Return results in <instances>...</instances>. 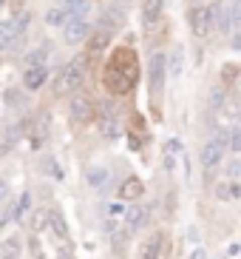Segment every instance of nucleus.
<instances>
[{"mask_svg":"<svg viewBox=\"0 0 241 259\" xmlns=\"http://www.w3.org/2000/svg\"><path fill=\"white\" fill-rule=\"evenodd\" d=\"M221 77H224V83H233L235 80V66H224V74Z\"/></svg>","mask_w":241,"mask_h":259,"instance_id":"32","label":"nucleus"},{"mask_svg":"<svg viewBox=\"0 0 241 259\" xmlns=\"http://www.w3.org/2000/svg\"><path fill=\"white\" fill-rule=\"evenodd\" d=\"M108 177H111V174H108V168H102V165H94V168H88V185H91V188H105V185H108Z\"/></svg>","mask_w":241,"mask_h":259,"instance_id":"17","label":"nucleus"},{"mask_svg":"<svg viewBox=\"0 0 241 259\" xmlns=\"http://www.w3.org/2000/svg\"><path fill=\"white\" fill-rule=\"evenodd\" d=\"M165 12V0H145L142 3V23L145 29H153L159 23V17Z\"/></svg>","mask_w":241,"mask_h":259,"instance_id":"11","label":"nucleus"},{"mask_svg":"<svg viewBox=\"0 0 241 259\" xmlns=\"http://www.w3.org/2000/svg\"><path fill=\"white\" fill-rule=\"evenodd\" d=\"M9 197V183H6V177H0V202Z\"/></svg>","mask_w":241,"mask_h":259,"instance_id":"33","label":"nucleus"},{"mask_svg":"<svg viewBox=\"0 0 241 259\" xmlns=\"http://www.w3.org/2000/svg\"><path fill=\"white\" fill-rule=\"evenodd\" d=\"M190 26H193V34L196 37H207L216 23H213V6H196L190 12Z\"/></svg>","mask_w":241,"mask_h":259,"instance_id":"4","label":"nucleus"},{"mask_svg":"<svg viewBox=\"0 0 241 259\" xmlns=\"http://www.w3.org/2000/svg\"><path fill=\"white\" fill-rule=\"evenodd\" d=\"M230 6V17H233V26H241V0H233L227 3Z\"/></svg>","mask_w":241,"mask_h":259,"instance_id":"27","label":"nucleus"},{"mask_svg":"<svg viewBox=\"0 0 241 259\" xmlns=\"http://www.w3.org/2000/svg\"><path fill=\"white\" fill-rule=\"evenodd\" d=\"M99 131H102L108 140H113L119 134V117L113 114V108L108 106V103L102 106V111H99Z\"/></svg>","mask_w":241,"mask_h":259,"instance_id":"8","label":"nucleus"},{"mask_svg":"<svg viewBox=\"0 0 241 259\" xmlns=\"http://www.w3.org/2000/svg\"><path fill=\"white\" fill-rule=\"evenodd\" d=\"M221 259H227V256H221Z\"/></svg>","mask_w":241,"mask_h":259,"instance_id":"39","label":"nucleus"},{"mask_svg":"<svg viewBox=\"0 0 241 259\" xmlns=\"http://www.w3.org/2000/svg\"><path fill=\"white\" fill-rule=\"evenodd\" d=\"M45 80H48V69H45V63H40V66H29V69L23 71V85H26L29 92H37Z\"/></svg>","mask_w":241,"mask_h":259,"instance_id":"7","label":"nucleus"},{"mask_svg":"<svg viewBox=\"0 0 241 259\" xmlns=\"http://www.w3.org/2000/svg\"><path fill=\"white\" fill-rule=\"evenodd\" d=\"M165 251V236L162 234H151L148 236V242L142 245V259H159Z\"/></svg>","mask_w":241,"mask_h":259,"instance_id":"15","label":"nucleus"},{"mask_svg":"<svg viewBox=\"0 0 241 259\" xmlns=\"http://www.w3.org/2000/svg\"><path fill=\"white\" fill-rule=\"evenodd\" d=\"M68 114H71V120H74V122L85 125V122L94 120V106H91V100L85 97V94H74L71 103H68Z\"/></svg>","mask_w":241,"mask_h":259,"instance_id":"5","label":"nucleus"},{"mask_svg":"<svg viewBox=\"0 0 241 259\" xmlns=\"http://www.w3.org/2000/svg\"><path fill=\"white\" fill-rule=\"evenodd\" d=\"M91 34V23L85 17H68V23L63 26V40L68 46H80L83 40H88Z\"/></svg>","mask_w":241,"mask_h":259,"instance_id":"3","label":"nucleus"},{"mask_svg":"<svg viewBox=\"0 0 241 259\" xmlns=\"http://www.w3.org/2000/svg\"><path fill=\"white\" fill-rule=\"evenodd\" d=\"M45 137H48V114H37L34 120H31V125H29V143H31V148H40V145L45 143Z\"/></svg>","mask_w":241,"mask_h":259,"instance_id":"6","label":"nucleus"},{"mask_svg":"<svg viewBox=\"0 0 241 259\" xmlns=\"http://www.w3.org/2000/svg\"><path fill=\"white\" fill-rule=\"evenodd\" d=\"M238 120H241V108H238Z\"/></svg>","mask_w":241,"mask_h":259,"instance_id":"37","label":"nucleus"},{"mask_svg":"<svg viewBox=\"0 0 241 259\" xmlns=\"http://www.w3.org/2000/svg\"><path fill=\"white\" fill-rule=\"evenodd\" d=\"M20 134H23V125H6V128L0 131V157L15 148L17 140H20Z\"/></svg>","mask_w":241,"mask_h":259,"instance_id":"13","label":"nucleus"},{"mask_svg":"<svg viewBox=\"0 0 241 259\" xmlns=\"http://www.w3.org/2000/svg\"><path fill=\"white\" fill-rule=\"evenodd\" d=\"M31 225H34V231H45V225H48V211H37L34 220H31Z\"/></svg>","mask_w":241,"mask_h":259,"instance_id":"25","label":"nucleus"},{"mask_svg":"<svg viewBox=\"0 0 241 259\" xmlns=\"http://www.w3.org/2000/svg\"><path fill=\"white\" fill-rule=\"evenodd\" d=\"M221 103H224V92H221V89H213V92H210V106L219 108Z\"/></svg>","mask_w":241,"mask_h":259,"instance_id":"28","label":"nucleus"},{"mask_svg":"<svg viewBox=\"0 0 241 259\" xmlns=\"http://www.w3.org/2000/svg\"><path fill=\"white\" fill-rule=\"evenodd\" d=\"M227 174H230V177H238V174H241V162H238V160H230V165H227Z\"/></svg>","mask_w":241,"mask_h":259,"instance_id":"31","label":"nucleus"},{"mask_svg":"<svg viewBox=\"0 0 241 259\" xmlns=\"http://www.w3.org/2000/svg\"><path fill=\"white\" fill-rule=\"evenodd\" d=\"M165 71H167L165 54H162V52H159V54H153V57H151V85H153V92H156V89H162Z\"/></svg>","mask_w":241,"mask_h":259,"instance_id":"14","label":"nucleus"},{"mask_svg":"<svg viewBox=\"0 0 241 259\" xmlns=\"http://www.w3.org/2000/svg\"><path fill=\"white\" fill-rule=\"evenodd\" d=\"M230 148H233V151H241V128L230 134Z\"/></svg>","mask_w":241,"mask_h":259,"instance_id":"29","label":"nucleus"},{"mask_svg":"<svg viewBox=\"0 0 241 259\" xmlns=\"http://www.w3.org/2000/svg\"><path fill=\"white\" fill-rule=\"evenodd\" d=\"M125 213V205L122 202H113V205H108V217H122Z\"/></svg>","mask_w":241,"mask_h":259,"instance_id":"30","label":"nucleus"},{"mask_svg":"<svg viewBox=\"0 0 241 259\" xmlns=\"http://www.w3.org/2000/svg\"><path fill=\"white\" fill-rule=\"evenodd\" d=\"M233 49H235V52H241V31L233 37Z\"/></svg>","mask_w":241,"mask_h":259,"instance_id":"35","label":"nucleus"},{"mask_svg":"<svg viewBox=\"0 0 241 259\" xmlns=\"http://www.w3.org/2000/svg\"><path fill=\"white\" fill-rule=\"evenodd\" d=\"M122 222H125V231H139L145 222H148V208H142V205L125 208V213H122Z\"/></svg>","mask_w":241,"mask_h":259,"instance_id":"10","label":"nucleus"},{"mask_svg":"<svg viewBox=\"0 0 241 259\" xmlns=\"http://www.w3.org/2000/svg\"><path fill=\"white\" fill-rule=\"evenodd\" d=\"M190 259H207V251H204V248H196V251H193V256Z\"/></svg>","mask_w":241,"mask_h":259,"instance_id":"34","label":"nucleus"},{"mask_svg":"<svg viewBox=\"0 0 241 259\" xmlns=\"http://www.w3.org/2000/svg\"><path fill=\"white\" fill-rule=\"evenodd\" d=\"M45 60H48V46H37L34 52L26 54V66H40Z\"/></svg>","mask_w":241,"mask_h":259,"instance_id":"22","label":"nucleus"},{"mask_svg":"<svg viewBox=\"0 0 241 259\" xmlns=\"http://www.w3.org/2000/svg\"><path fill=\"white\" fill-rule=\"evenodd\" d=\"M45 23H48V26H54V29H63V26L68 23L66 9H63V6H51L48 12H45Z\"/></svg>","mask_w":241,"mask_h":259,"instance_id":"19","label":"nucleus"},{"mask_svg":"<svg viewBox=\"0 0 241 259\" xmlns=\"http://www.w3.org/2000/svg\"><path fill=\"white\" fill-rule=\"evenodd\" d=\"M3 259H12V256H3Z\"/></svg>","mask_w":241,"mask_h":259,"instance_id":"38","label":"nucleus"},{"mask_svg":"<svg viewBox=\"0 0 241 259\" xmlns=\"http://www.w3.org/2000/svg\"><path fill=\"white\" fill-rule=\"evenodd\" d=\"M23 40H26V31H20L17 17L0 23V52H15V49L23 46Z\"/></svg>","mask_w":241,"mask_h":259,"instance_id":"2","label":"nucleus"},{"mask_svg":"<svg viewBox=\"0 0 241 259\" xmlns=\"http://www.w3.org/2000/svg\"><path fill=\"white\" fill-rule=\"evenodd\" d=\"M85 77V60H71L68 66H63V71L54 80V94H74L80 92Z\"/></svg>","mask_w":241,"mask_h":259,"instance_id":"1","label":"nucleus"},{"mask_svg":"<svg viewBox=\"0 0 241 259\" xmlns=\"http://www.w3.org/2000/svg\"><path fill=\"white\" fill-rule=\"evenodd\" d=\"M213 23H216V29H219L221 34H230V31L235 29V26H233V17H230V6H221V3H216V6H213Z\"/></svg>","mask_w":241,"mask_h":259,"instance_id":"12","label":"nucleus"},{"mask_svg":"<svg viewBox=\"0 0 241 259\" xmlns=\"http://www.w3.org/2000/svg\"><path fill=\"white\" fill-rule=\"evenodd\" d=\"M221 160H224V145H221L219 140L204 143V148H202V165L204 168H216Z\"/></svg>","mask_w":241,"mask_h":259,"instance_id":"9","label":"nucleus"},{"mask_svg":"<svg viewBox=\"0 0 241 259\" xmlns=\"http://www.w3.org/2000/svg\"><path fill=\"white\" fill-rule=\"evenodd\" d=\"M182 66H185V60H182V52H173V54H170V66H167L170 77H179V74H182Z\"/></svg>","mask_w":241,"mask_h":259,"instance_id":"23","label":"nucleus"},{"mask_svg":"<svg viewBox=\"0 0 241 259\" xmlns=\"http://www.w3.org/2000/svg\"><path fill=\"white\" fill-rule=\"evenodd\" d=\"M43 171H45V174H51V177H57V180L63 177V171H60V165H57L54 157H45V160H43Z\"/></svg>","mask_w":241,"mask_h":259,"instance_id":"24","label":"nucleus"},{"mask_svg":"<svg viewBox=\"0 0 241 259\" xmlns=\"http://www.w3.org/2000/svg\"><path fill=\"white\" fill-rule=\"evenodd\" d=\"M122 17H125V15H122V9H119V6H113V9H108L105 15H102V26L111 31V29H116V26L122 23Z\"/></svg>","mask_w":241,"mask_h":259,"instance_id":"21","label":"nucleus"},{"mask_svg":"<svg viewBox=\"0 0 241 259\" xmlns=\"http://www.w3.org/2000/svg\"><path fill=\"white\" fill-rule=\"evenodd\" d=\"M63 9H66L68 17H85L88 15V9H91V0H66Z\"/></svg>","mask_w":241,"mask_h":259,"instance_id":"18","label":"nucleus"},{"mask_svg":"<svg viewBox=\"0 0 241 259\" xmlns=\"http://www.w3.org/2000/svg\"><path fill=\"white\" fill-rule=\"evenodd\" d=\"M6 3H9V0H0V9H3V6H6Z\"/></svg>","mask_w":241,"mask_h":259,"instance_id":"36","label":"nucleus"},{"mask_svg":"<svg viewBox=\"0 0 241 259\" xmlns=\"http://www.w3.org/2000/svg\"><path fill=\"white\" fill-rule=\"evenodd\" d=\"M142 191H145L142 180H139V177H128V180L119 185V197L122 199H139L142 197Z\"/></svg>","mask_w":241,"mask_h":259,"instance_id":"16","label":"nucleus"},{"mask_svg":"<svg viewBox=\"0 0 241 259\" xmlns=\"http://www.w3.org/2000/svg\"><path fill=\"white\" fill-rule=\"evenodd\" d=\"M29 208H31V194H23L20 202L15 205V217H23V213L29 211Z\"/></svg>","mask_w":241,"mask_h":259,"instance_id":"26","label":"nucleus"},{"mask_svg":"<svg viewBox=\"0 0 241 259\" xmlns=\"http://www.w3.org/2000/svg\"><path fill=\"white\" fill-rule=\"evenodd\" d=\"M108 46V31H102V34H97V37L91 40V46H88V63H94L99 57V52Z\"/></svg>","mask_w":241,"mask_h":259,"instance_id":"20","label":"nucleus"}]
</instances>
